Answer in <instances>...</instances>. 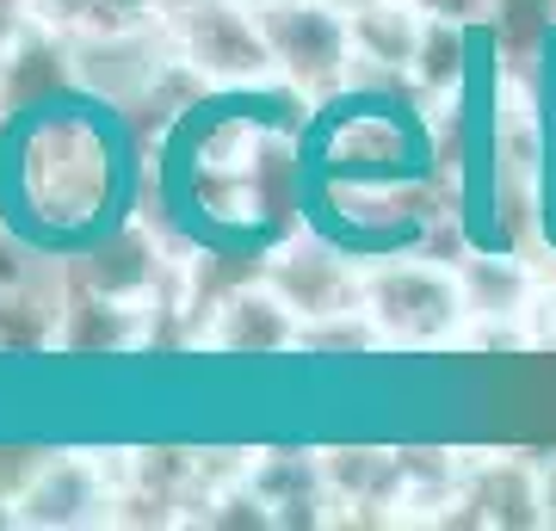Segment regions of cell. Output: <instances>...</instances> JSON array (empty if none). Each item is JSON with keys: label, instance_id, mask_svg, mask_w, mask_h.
Listing matches in <instances>:
<instances>
[{"label": "cell", "instance_id": "cell-4", "mask_svg": "<svg viewBox=\"0 0 556 531\" xmlns=\"http://www.w3.org/2000/svg\"><path fill=\"white\" fill-rule=\"evenodd\" d=\"M273 285H278V296L298 315H309V321L353 315V303L365 296V285L353 278V260H346L340 241H309L298 254H285L273 266Z\"/></svg>", "mask_w": 556, "mask_h": 531}, {"label": "cell", "instance_id": "cell-8", "mask_svg": "<svg viewBox=\"0 0 556 531\" xmlns=\"http://www.w3.org/2000/svg\"><path fill=\"white\" fill-rule=\"evenodd\" d=\"M31 20L68 38H112L161 20V0H31Z\"/></svg>", "mask_w": 556, "mask_h": 531}, {"label": "cell", "instance_id": "cell-7", "mask_svg": "<svg viewBox=\"0 0 556 531\" xmlns=\"http://www.w3.org/2000/svg\"><path fill=\"white\" fill-rule=\"evenodd\" d=\"M13 507H20V519H31V526H80V519H93V513L105 507V489L87 464H56V470L31 476V482L13 494Z\"/></svg>", "mask_w": 556, "mask_h": 531}, {"label": "cell", "instance_id": "cell-10", "mask_svg": "<svg viewBox=\"0 0 556 531\" xmlns=\"http://www.w3.org/2000/svg\"><path fill=\"white\" fill-rule=\"evenodd\" d=\"M489 13H495V43H507L514 62H538L556 31V0H489Z\"/></svg>", "mask_w": 556, "mask_h": 531}, {"label": "cell", "instance_id": "cell-5", "mask_svg": "<svg viewBox=\"0 0 556 531\" xmlns=\"http://www.w3.org/2000/svg\"><path fill=\"white\" fill-rule=\"evenodd\" d=\"M217 353H236V358H266V353H291L303 346V328H298V309L278 296V285H236V291L217 303Z\"/></svg>", "mask_w": 556, "mask_h": 531}, {"label": "cell", "instance_id": "cell-1", "mask_svg": "<svg viewBox=\"0 0 556 531\" xmlns=\"http://www.w3.org/2000/svg\"><path fill=\"white\" fill-rule=\"evenodd\" d=\"M161 7H167V31H174L179 62H192L199 75L248 87L254 75L273 68L254 0H161Z\"/></svg>", "mask_w": 556, "mask_h": 531}, {"label": "cell", "instance_id": "cell-2", "mask_svg": "<svg viewBox=\"0 0 556 531\" xmlns=\"http://www.w3.org/2000/svg\"><path fill=\"white\" fill-rule=\"evenodd\" d=\"M273 68H285L291 87H340L353 68V20L340 0H266L260 7Z\"/></svg>", "mask_w": 556, "mask_h": 531}, {"label": "cell", "instance_id": "cell-9", "mask_svg": "<svg viewBox=\"0 0 556 531\" xmlns=\"http://www.w3.org/2000/svg\"><path fill=\"white\" fill-rule=\"evenodd\" d=\"M415 80L433 87V93L470 80V25L464 20H433V13H427V31H420V50H415Z\"/></svg>", "mask_w": 556, "mask_h": 531}, {"label": "cell", "instance_id": "cell-6", "mask_svg": "<svg viewBox=\"0 0 556 531\" xmlns=\"http://www.w3.org/2000/svg\"><path fill=\"white\" fill-rule=\"evenodd\" d=\"M353 20V56L371 62V68H415L420 31H427V13L415 0H358L346 7Z\"/></svg>", "mask_w": 556, "mask_h": 531}, {"label": "cell", "instance_id": "cell-3", "mask_svg": "<svg viewBox=\"0 0 556 531\" xmlns=\"http://www.w3.org/2000/svg\"><path fill=\"white\" fill-rule=\"evenodd\" d=\"M365 309L390 340H408V346H427V340H445L457 328V315L470 309L464 296V278L439 273V266H420V260H390L365 278Z\"/></svg>", "mask_w": 556, "mask_h": 531}, {"label": "cell", "instance_id": "cell-11", "mask_svg": "<svg viewBox=\"0 0 556 531\" xmlns=\"http://www.w3.org/2000/svg\"><path fill=\"white\" fill-rule=\"evenodd\" d=\"M415 7H420V13H433V20H464V25H470L489 0H415Z\"/></svg>", "mask_w": 556, "mask_h": 531}, {"label": "cell", "instance_id": "cell-12", "mask_svg": "<svg viewBox=\"0 0 556 531\" xmlns=\"http://www.w3.org/2000/svg\"><path fill=\"white\" fill-rule=\"evenodd\" d=\"M20 7H25V0H0V31H7V25L20 20Z\"/></svg>", "mask_w": 556, "mask_h": 531}]
</instances>
